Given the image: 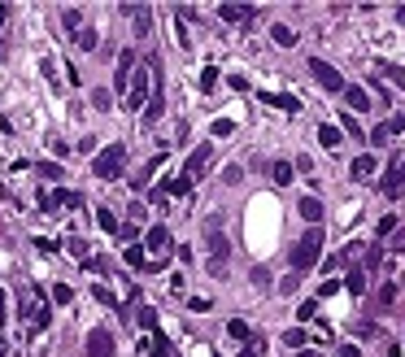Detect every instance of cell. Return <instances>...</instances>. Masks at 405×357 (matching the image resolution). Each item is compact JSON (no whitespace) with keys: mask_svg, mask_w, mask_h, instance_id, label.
Masks as SVG:
<instances>
[{"mask_svg":"<svg viewBox=\"0 0 405 357\" xmlns=\"http://www.w3.org/2000/svg\"><path fill=\"white\" fill-rule=\"evenodd\" d=\"M87 357H114V336L105 327H96L92 336H87Z\"/></svg>","mask_w":405,"mask_h":357,"instance_id":"cell-8","label":"cell"},{"mask_svg":"<svg viewBox=\"0 0 405 357\" xmlns=\"http://www.w3.org/2000/svg\"><path fill=\"white\" fill-rule=\"evenodd\" d=\"M314 314H318V305H314V301H306V305H301V310H296V318H301V322H310Z\"/></svg>","mask_w":405,"mask_h":357,"instance_id":"cell-36","label":"cell"},{"mask_svg":"<svg viewBox=\"0 0 405 357\" xmlns=\"http://www.w3.org/2000/svg\"><path fill=\"white\" fill-rule=\"evenodd\" d=\"M310 74H314V79H318L327 92H344V79H340V70H336V66H327L322 57H314V61H310Z\"/></svg>","mask_w":405,"mask_h":357,"instance_id":"cell-4","label":"cell"},{"mask_svg":"<svg viewBox=\"0 0 405 357\" xmlns=\"http://www.w3.org/2000/svg\"><path fill=\"white\" fill-rule=\"evenodd\" d=\"M40 174H44V178H61V166H57V162H40Z\"/></svg>","mask_w":405,"mask_h":357,"instance_id":"cell-34","label":"cell"},{"mask_svg":"<svg viewBox=\"0 0 405 357\" xmlns=\"http://www.w3.org/2000/svg\"><path fill=\"white\" fill-rule=\"evenodd\" d=\"M340 140H344V135H340V126H332V122H322V126H318V144H322V148H340Z\"/></svg>","mask_w":405,"mask_h":357,"instance_id":"cell-15","label":"cell"},{"mask_svg":"<svg viewBox=\"0 0 405 357\" xmlns=\"http://www.w3.org/2000/svg\"><path fill=\"white\" fill-rule=\"evenodd\" d=\"M131 66H135V53L126 48V53L118 57V74H114V92H126V83H131Z\"/></svg>","mask_w":405,"mask_h":357,"instance_id":"cell-10","label":"cell"},{"mask_svg":"<svg viewBox=\"0 0 405 357\" xmlns=\"http://www.w3.org/2000/svg\"><path fill=\"white\" fill-rule=\"evenodd\" d=\"M144 92H153V66L135 74V83H131V96H126V109H144Z\"/></svg>","mask_w":405,"mask_h":357,"instance_id":"cell-6","label":"cell"},{"mask_svg":"<svg viewBox=\"0 0 405 357\" xmlns=\"http://www.w3.org/2000/svg\"><path fill=\"white\" fill-rule=\"evenodd\" d=\"M340 357H362V349H358V344H344V349H340Z\"/></svg>","mask_w":405,"mask_h":357,"instance_id":"cell-46","label":"cell"},{"mask_svg":"<svg viewBox=\"0 0 405 357\" xmlns=\"http://www.w3.org/2000/svg\"><path fill=\"white\" fill-rule=\"evenodd\" d=\"M5 314H9V310H5V292H0V322H5Z\"/></svg>","mask_w":405,"mask_h":357,"instance_id":"cell-48","label":"cell"},{"mask_svg":"<svg viewBox=\"0 0 405 357\" xmlns=\"http://www.w3.org/2000/svg\"><path fill=\"white\" fill-rule=\"evenodd\" d=\"M253 284H258V288H266V284H270V274H266V266H258V270H253Z\"/></svg>","mask_w":405,"mask_h":357,"instance_id":"cell-43","label":"cell"},{"mask_svg":"<svg viewBox=\"0 0 405 357\" xmlns=\"http://www.w3.org/2000/svg\"><path fill=\"white\" fill-rule=\"evenodd\" d=\"M188 192H192V178H183V174L170 178V183L162 188V196H188Z\"/></svg>","mask_w":405,"mask_h":357,"instance_id":"cell-17","label":"cell"},{"mask_svg":"<svg viewBox=\"0 0 405 357\" xmlns=\"http://www.w3.org/2000/svg\"><path fill=\"white\" fill-rule=\"evenodd\" d=\"M5 22H9V5H0V27H5Z\"/></svg>","mask_w":405,"mask_h":357,"instance_id":"cell-47","label":"cell"},{"mask_svg":"<svg viewBox=\"0 0 405 357\" xmlns=\"http://www.w3.org/2000/svg\"><path fill=\"white\" fill-rule=\"evenodd\" d=\"M344 288H349L353 296H362V292H366V270H353V274L344 279Z\"/></svg>","mask_w":405,"mask_h":357,"instance_id":"cell-22","label":"cell"},{"mask_svg":"<svg viewBox=\"0 0 405 357\" xmlns=\"http://www.w3.org/2000/svg\"><path fill=\"white\" fill-rule=\"evenodd\" d=\"M306 340H310V336H306V331H301V327H292L288 336H284V344H288V349H301V344H306Z\"/></svg>","mask_w":405,"mask_h":357,"instance_id":"cell-27","label":"cell"},{"mask_svg":"<svg viewBox=\"0 0 405 357\" xmlns=\"http://www.w3.org/2000/svg\"><path fill=\"white\" fill-rule=\"evenodd\" d=\"M74 40H79V48H83V53H92V48H96V44H100V40H96V31H92V27H83V31H74Z\"/></svg>","mask_w":405,"mask_h":357,"instance_id":"cell-24","label":"cell"},{"mask_svg":"<svg viewBox=\"0 0 405 357\" xmlns=\"http://www.w3.org/2000/svg\"><path fill=\"white\" fill-rule=\"evenodd\" d=\"M340 126H344V131H349L353 140H362V126H358V122H353V114H344V118H340Z\"/></svg>","mask_w":405,"mask_h":357,"instance_id":"cell-32","label":"cell"},{"mask_svg":"<svg viewBox=\"0 0 405 357\" xmlns=\"http://www.w3.org/2000/svg\"><path fill=\"white\" fill-rule=\"evenodd\" d=\"M126 266H135V270H144V266H148V258H144V248H140V244L126 248Z\"/></svg>","mask_w":405,"mask_h":357,"instance_id":"cell-25","label":"cell"},{"mask_svg":"<svg viewBox=\"0 0 405 357\" xmlns=\"http://www.w3.org/2000/svg\"><path fill=\"white\" fill-rule=\"evenodd\" d=\"M292 174H296L292 162H274V166H270V178H274V183H292Z\"/></svg>","mask_w":405,"mask_h":357,"instance_id":"cell-19","label":"cell"},{"mask_svg":"<svg viewBox=\"0 0 405 357\" xmlns=\"http://www.w3.org/2000/svg\"><path fill=\"white\" fill-rule=\"evenodd\" d=\"M210 157H214V144H200V148L192 152V157H188V166H183V178H192V183H196V178H200V174H205V166H210Z\"/></svg>","mask_w":405,"mask_h":357,"instance_id":"cell-7","label":"cell"},{"mask_svg":"<svg viewBox=\"0 0 405 357\" xmlns=\"http://www.w3.org/2000/svg\"><path fill=\"white\" fill-rule=\"evenodd\" d=\"M53 196H57V205H70V210H79V205H83V196H79V192H66V188H61V192H53Z\"/></svg>","mask_w":405,"mask_h":357,"instance_id":"cell-26","label":"cell"},{"mask_svg":"<svg viewBox=\"0 0 405 357\" xmlns=\"http://www.w3.org/2000/svg\"><path fill=\"white\" fill-rule=\"evenodd\" d=\"M53 301H57V305H70V301H74V288H70V284H57V288H53Z\"/></svg>","mask_w":405,"mask_h":357,"instance_id":"cell-28","label":"cell"},{"mask_svg":"<svg viewBox=\"0 0 405 357\" xmlns=\"http://www.w3.org/2000/svg\"><path fill=\"white\" fill-rule=\"evenodd\" d=\"M96 222H100V226H105V231H118V218H114L109 210H100V214H96Z\"/></svg>","mask_w":405,"mask_h":357,"instance_id":"cell-33","label":"cell"},{"mask_svg":"<svg viewBox=\"0 0 405 357\" xmlns=\"http://www.w3.org/2000/svg\"><path fill=\"white\" fill-rule=\"evenodd\" d=\"M214 83H218V70H214V66H210V70H205V74H200V87H205V92H214Z\"/></svg>","mask_w":405,"mask_h":357,"instance_id":"cell-37","label":"cell"},{"mask_svg":"<svg viewBox=\"0 0 405 357\" xmlns=\"http://www.w3.org/2000/svg\"><path fill=\"white\" fill-rule=\"evenodd\" d=\"M148 357H170V344L162 331H153V340H148Z\"/></svg>","mask_w":405,"mask_h":357,"instance_id":"cell-21","label":"cell"},{"mask_svg":"<svg viewBox=\"0 0 405 357\" xmlns=\"http://www.w3.org/2000/svg\"><path fill=\"white\" fill-rule=\"evenodd\" d=\"M318 258H322V226H310V231L296 240V248H292V270L296 274L310 270V266H318Z\"/></svg>","mask_w":405,"mask_h":357,"instance_id":"cell-1","label":"cell"},{"mask_svg":"<svg viewBox=\"0 0 405 357\" xmlns=\"http://www.w3.org/2000/svg\"><path fill=\"white\" fill-rule=\"evenodd\" d=\"M388 357H405V353H401V349H388Z\"/></svg>","mask_w":405,"mask_h":357,"instance_id":"cell-50","label":"cell"},{"mask_svg":"<svg viewBox=\"0 0 405 357\" xmlns=\"http://www.w3.org/2000/svg\"><path fill=\"white\" fill-rule=\"evenodd\" d=\"M231 131H236V122H231V118H218V122H214V135H218V140H222V135H231Z\"/></svg>","mask_w":405,"mask_h":357,"instance_id":"cell-31","label":"cell"},{"mask_svg":"<svg viewBox=\"0 0 405 357\" xmlns=\"http://www.w3.org/2000/svg\"><path fill=\"white\" fill-rule=\"evenodd\" d=\"M61 18H66V27H70V31H83V13H79V9H66Z\"/></svg>","mask_w":405,"mask_h":357,"instance_id":"cell-30","label":"cell"},{"mask_svg":"<svg viewBox=\"0 0 405 357\" xmlns=\"http://www.w3.org/2000/svg\"><path fill=\"white\" fill-rule=\"evenodd\" d=\"M205 244H210V274H222L226 270V236L218 231V218H210V226H205Z\"/></svg>","mask_w":405,"mask_h":357,"instance_id":"cell-3","label":"cell"},{"mask_svg":"<svg viewBox=\"0 0 405 357\" xmlns=\"http://www.w3.org/2000/svg\"><path fill=\"white\" fill-rule=\"evenodd\" d=\"M296 210H301V218H306V222H318V218H322V200H318V196H306Z\"/></svg>","mask_w":405,"mask_h":357,"instance_id":"cell-16","label":"cell"},{"mask_svg":"<svg viewBox=\"0 0 405 357\" xmlns=\"http://www.w3.org/2000/svg\"><path fill=\"white\" fill-rule=\"evenodd\" d=\"M92 292H96V301H105V305H114V292H109V288H100V284H96Z\"/></svg>","mask_w":405,"mask_h":357,"instance_id":"cell-44","label":"cell"},{"mask_svg":"<svg viewBox=\"0 0 405 357\" xmlns=\"http://www.w3.org/2000/svg\"><path fill=\"white\" fill-rule=\"evenodd\" d=\"M392 253H405V231H392Z\"/></svg>","mask_w":405,"mask_h":357,"instance_id":"cell-45","label":"cell"},{"mask_svg":"<svg viewBox=\"0 0 405 357\" xmlns=\"http://www.w3.org/2000/svg\"><path fill=\"white\" fill-rule=\"evenodd\" d=\"M226 336L248 344V340H253V331H248V322H244V318H231V322H226Z\"/></svg>","mask_w":405,"mask_h":357,"instance_id":"cell-18","label":"cell"},{"mask_svg":"<svg viewBox=\"0 0 405 357\" xmlns=\"http://www.w3.org/2000/svg\"><path fill=\"white\" fill-rule=\"evenodd\" d=\"M375 166H379V162L370 157V152H362V157H353L349 174H353V178H370V174H375Z\"/></svg>","mask_w":405,"mask_h":357,"instance_id":"cell-13","label":"cell"},{"mask_svg":"<svg viewBox=\"0 0 405 357\" xmlns=\"http://www.w3.org/2000/svg\"><path fill=\"white\" fill-rule=\"evenodd\" d=\"M222 178H226V183H240L244 170H240V166H226V170H222Z\"/></svg>","mask_w":405,"mask_h":357,"instance_id":"cell-40","label":"cell"},{"mask_svg":"<svg viewBox=\"0 0 405 357\" xmlns=\"http://www.w3.org/2000/svg\"><path fill=\"white\" fill-rule=\"evenodd\" d=\"M66 248H70V253H74V258H83V262H87V244H83V240H70V244H66Z\"/></svg>","mask_w":405,"mask_h":357,"instance_id":"cell-41","label":"cell"},{"mask_svg":"<svg viewBox=\"0 0 405 357\" xmlns=\"http://www.w3.org/2000/svg\"><path fill=\"white\" fill-rule=\"evenodd\" d=\"M296 357H322V353H314V349H301V353H296Z\"/></svg>","mask_w":405,"mask_h":357,"instance_id":"cell-49","label":"cell"},{"mask_svg":"<svg viewBox=\"0 0 405 357\" xmlns=\"http://www.w3.org/2000/svg\"><path fill=\"white\" fill-rule=\"evenodd\" d=\"M253 13H258L253 5H222L218 9V18H226V22H253Z\"/></svg>","mask_w":405,"mask_h":357,"instance_id":"cell-12","label":"cell"},{"mask_svg":"<svg viewBox=\"0 0 405 357\" xmlns=\"http://www.w3.org/2000/svg\"><path fill=\"white\" fill-rule=\"evenodd\" d=\"M135 322H140L144 331H157V310H148V305H140V310H135Z\"/></svg>","mask_w":405,"mask_h":357,"instance_id":"cell-20","label":"cell"},{"mask_svg":"<svg viewBox=\"0 0 405 357\" xmlns=\"http://www.w3.org/2000/svg\"><path fill=\"white\" fill-rule=\"evenodd\" d=\"M144 244H148V253H153V262H162L170 253V231H166V226H153V231L144 236Z\"/></svg>","mask_w":405,"mask_h":357,"instance_id":"cell-9","label":"cell"},{"mask_svg":"<svg viewBox=\"0 0 405 357\" xmlns=\"http://www.w3.org/2000/svg\"><path fill=\"white\" fill-rule=\"evenodd\" d=\"M262 100H266V105H274V109H284V114H296V109H301V100H296V96H274V92H262Z\"/></svg>","mask_w":405,"mask_h":357,"instance_id":"cell-14","label":"cell"},{"mask_svg":"<svg viewBox=\"0 0 405 357\" xmlns=\"http://www.w3.org/2000/svg\"><path fill=\"white\" fill-rule=\"evenodd\" d=\"M397 301V284H384V288H379V305H392Z\"/></svg>","mask_w":405,"mask_h":357,"instance_id":"cell-35","label":"cell"},{"mask_svg":"<svg viewBox=\"0 0 405 357\" xmlns=\"http://www.w3.org/2000/svg\"><path fill=\"white\" fill-rule=\"evenodd\" d=\"M92 105L96 109H109V92H92Z\"/></svg>","mask_w":405,"mask_h":357,"instance_id":"cell-42","label":"cell"},{"mask_svg":"<svg viewBox=\"0 0 405 357\" xmlns=\"http://www.w3.org/2000/svg\"><path fill=\"white\" fill-rule=\"evenodd\" d=\"M388 140H392V135H388V131H384V126H375V131H370V144H375V148H384V144H388Z\"/></svg>","mask_w":405,"mask_h":357,"instance_id":"cell-38","label":"cell"},{"mask_svg":"<svg viewBox=\"0 0 405 357\" xmlns=\"http://www.w3.org/2000/svg\"><path fill=\"white\" fill-rule=\"evenodd\" d=\"M379 188H384L388 200H397L405 192V157H392V166H388V174H384V183H379Z\"/></svg>","mask_w":405,"mask_h":357,"instance_id":"cell-5","label":"cell"},{"mask_svg":"<svg viewBox=\"0 0 405 357\" xmlns=\"http://www.w3.org/2000/svg\"><path fill=\"white\" fill-rule=\"evenodd\" d=\"M384 131H388V135H401V131H405V114H392V118L384 122Z\"/></svg>","mask_w":405,"mask_h":357,"instance_id":"cell-29","label":"cell"},{"mask_svg":"<svg viewBox=\"0 0 405 357\" xmlns=\"http://www.w3.org/2000/svg\"><path fill=\"white\" fill-rule=\"evenodd\" d=\"M344 100H349V109H353V114H366V109H370L366 87H349V83H344Z\"/></svg>","mask_w":405,"mask_h":357,"instance_id":"cell-11","label":"cell"},{"mask_svg":"<svg viewBox=\"0 0 405 357\" xmlns=\"http://www.w3.org/2000/svg\"><path fill=\"white\" fill-rule=\"evenodd\" d=\"M270 35H274V44H279V48H292V44H296V31H292V27H284V22H279V27H274Z\"/></svg>","mask_w":405,"mask_h":357,"instance_id":"cell-23","label":"cell"},{"mask_svg":"<svg viewBox=\"0 0 405 357\" xmlns=\"http://www.w3.org/2000/svg\"><path fill=\"white\" fill-rule=\"evenodd\" d=\"M126 166V148L122 144H109V148H100L96 152V162H92V174L96 178H118Z\"/></svg>","mask_w":405,"mask_h":357,"instance_id":"cell-2","label":"cell"},{"mask_svg":"<svg viewBox=\"0 0 405 357\" xmlns=\"http://www.w3.org/2000/svg\"><path fill=\"white\" fill-rule=\"evenodd\" d=\"M392 231H397V218H392V214L379 218V236H392Z\"/></svg>","mask_w":405,"mask_h":357,"instance_id":"cell-39","label":"cell"}]
</instances>
